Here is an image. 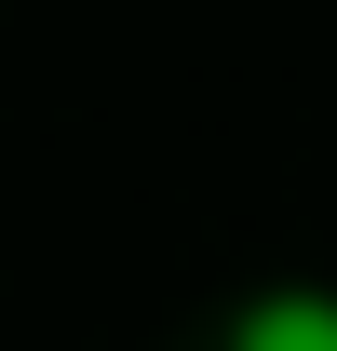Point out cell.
Instances as JSON below:
<instances>
[{"instance_id": "6da1fadb", "label": "cell", "mask_w": 337, "mask_h": 351, "mask_svg": "<svg viewBox=\"0 0 337 351\" xmlns=\"http://www.w3.org/2000/svg\"><path fill=\"white\" fill-rule=\"evenodd\" d=\"M229 351H337V298L324 284H270L229 311Z\"/></svg>"}]
</instances>
